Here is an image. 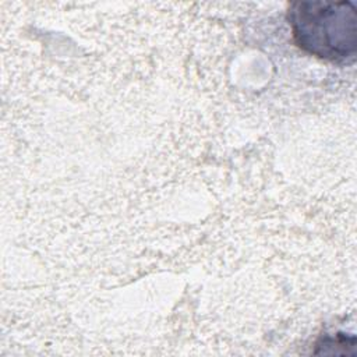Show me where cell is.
<instances>
[{
	"instance_id": "1",
	"label": "cell",
	"mask_w": 357,
	"mask_h": 357,
	"mask_svg": "<svg viewBox=\"0 0 357 357\" xmlns=\"http://www.w3.org/2000/svg\"><path fill=\"white\" fill-rule=\"evenodd\" d=\"M287 20L294 42L307 53L349 64L357 52V11L351 1H293Z\"/></svg>"
}]
</instances>
